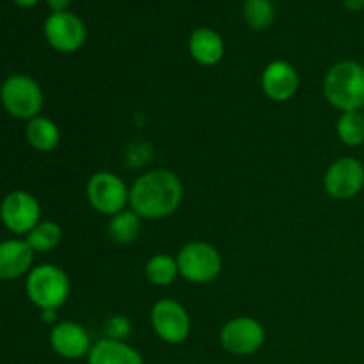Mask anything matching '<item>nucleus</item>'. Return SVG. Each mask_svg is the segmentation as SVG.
<instances>
[{
    "label": "nucleus",
    "instance_id": "obj_1",
    "mask_svg": "<svg viewBox=\"0 0 364 364\" xmlns=\"http://www.w3.org/2000/svg\"><path fill=\"white\" fill-rule=\"evenodd\" d=\"M183 201V183L169 169L141 174L130 188V208L141 219L159 220L173 215Z\"/></svg>",
    "mask_w": 364,
    "mask_h": 364
},
{
    "label": "nucleus",
    "instance_id": "obj_2",
    "mask_svg": "<svg viewBox=\"0 0 364 364\" xmlns=\"http://www.w3.org/2000/svg\"><path fill=\"white\" fill-rule=\"evenodd\" d=\"M323 96L341 112L364 109V66L358 60H340L323 77Z\"/></svg>",
    "mask_w": 364,
    "mask_h": 364
},
{
    "label": "nucleus",
    "instance_id": "obj_3",
    "mask_svg": "<svg viewBox=\"0 0 364 364\" xmlns=\"http://www.w3.org/2000/svg\"><path fill=\"white\" fill-rule=\"evenodd\" d=\"M25 290L32 304L38 306L41 311L45 309L57 311L60 306L66 304L70 297V277L59 267L45 263L28 272Z\"/></svg>",
    "mask_w": 364,
    "mask_h": 364
},
{
    "label": "nucleus",
    "instance_id": "obj_4",
    "mask_svg": "<svg viewBox=\"0 0 364 364\" xmlns=\"http://www.w3.org/2000/svg\"><path fill=\"white\" fill-rule=\"evenodd\" d=\"M176 262L180 276L196 284L212 283L223 270V256L205 240L187 242L178 252Z\"/></svg>",
    "mask_w": 364,
    "mask_h": 364
},
{
    "label": "nucleus",
    "instance_id": "obj_5",
    "mask_svg": "<svg viewBox=\"0 0 364 364\" xmlns=\"http://www.w3.org/2000/svg\"><path fill=\"white\" fill-rule=\"evenodd\" d=\"M0 102L7 114L16 119H34L43 107V91L34 78L13 75L0 87Z\"/></svg>",
    "mask_w": 364,
    "mask_h": 364
},
{
    "label": "nucleus",
    "instance_id": "obj_6",
    "mask_svg": "<svg viewBox=\"0 0 364 364\" xmlns=\"http://www.w3.org/2000/svg\"><path fill=\"white\" fill-rule=\"evenodd\" d=\"M87 201L102 215H116L130 205V188L117 174L100 171L89 178L85 185Z\"/></svg>",
    "mask_w": 364,
    "mask_h": 364
},
{
    "label": "nucleus",
    "instance_id": "obj_7",
    "mask_svg": "<svg viewBox=\"0 0 364 364\" xmlns=\"http://www.w3.org/2000/svg\"><path fill=\"white\" fill-rule=\"evenodd\" d=\"M153 331L162 341L169 345H180L191 334V316L180 302L173 299H162L149 313Z\"/></svg>",
    "mask_w": 364,
    "mask_h": 364
},
{
    "label": "nucleus",
    "instance_id": "obj_8",
    "mask_svg": "<svg viewBox=\"0 0 364 364\" xmlns=\"http://www.w3.org/2000/svg\"><path fill=\"white\" fill-rule=\"evenodd\" d=\"M220 345L233 355H251L265 343V327L251 316H238L224 323L219 334Z\"/></svg>",
    "mask_w": 364,
    "mask_h": 364
},
{
    "label": "nucleus",
    "instance_id": "obj_9",
    "mask_svg": "<svg viewBox=\"0 0 364 364\" xmlns=\"http://www.w3.org/2000/svg\"><path fill=\"white\" fill-rule=\"evenodd\" d=\"M4 226L16 235H28L41 223V206L38 199L25 191H14L0 205Z\"/></svg>",
    "mask_w": 364,
    "mask_h": 364
},
{
    "label": "nucleus",
    "instance_id": "obj_10",
    "mask_svg": "<svg viewBox=\"0 0 364 364\" xmlns=\"http://www.w3.org/2000/svg\"><path fill=\"white\" fill-rule=\"evenodd\" d=\"M323 187L327 194L338 201L355 198L364 187V166L352 156L336 160L326 171Z\"/></svg>",
    "mask_w": 364,
    "mask_h": 364
},
{
    "label": "nucleus",
    "instance_id": "obj_11",
    "mask_svg": "<svg viewBox=\"0 0 364 364\" xmlns=\"http://www.w3.org/2000/svg\"><path fill=\"white\" fill-rule=\"evenodd\" d=\"M46 41L52 48L63 53H73L84 46L87 32L85 25L77 14L64 11V13H52L45 21Z\"/></svg>",
    "mask_w": 364,
    "mask_h": 364
},
{
    "label": "nucleus",
    "instance_id": "obj_12",
    "mask_svg": "<svg viewBox=\"0 0 364 364\" xmlns=\"http://www.w3.org/2000/svg\"><path fill=\"white\" fill-rule=\"evenodd\" d=\"M301 77L287 60H272L262 73V89L272 102H290L299 91Z\"/></svg>",
    "mask_w": 364,
    "mask_h": 364
},
{
    "label": "nucleus",
    "instance_id": "obj_13",
    "mask_svg": "<svg viewBox=\"0 0 364 364\" xmlns=\"http://www.w3.org/2000/svg\"><path fill=\"white\" fill-rule=\"evenodd\" d=\"M50 345L64 359H80L91 350V338L77 322H59L50 331Z\"/></svg>",
    "mask_w": 364,
    "mask_h": 364
},
{
    "label": "nucleus",
    "instance_id": "obj_14",
    "mask_svg": "<svg viewBox=\"0 0 364 364\" xmlns=\"http://www.w3.org/2000/svg\"><path fill=\"white\" fill-rule=\"evenodd\" d=\"M34 251L25 240H6L0 244V281H13L31 272Z\"/></svg>",
    "mask_w": 364,
    "mask_h": 364
},
{
    "label": "nucleus",
    "instance_id": "obj_15",
    "mask_svg": "<svg viewBox=\"0 0 364 364\" xmlns=\"http://www.w3.org/2000/svg\"><path fill=\"white\" fill-rule=\"evenodd\" d=\"M87 364H144L142 355L123 340L105 338L91 347Z\"/></svg>",
    "mask_w": 364,
    "mask_h": 364
},
{
    "label": "nucleus",
    "instance_id": "obj_16",
    "mask_svg": "<svg viewBox=\"0 0 364 364\" xmlns=\"http://www.w3.org/2000/svg\"><path fill=\"white\" fill-rule=\"evenodd\" d=\"M188 50L192 59L201 66H215L224 57V39L212 28H196L188 39Z\"/></svg>",
    "mask_w": 364,
    "mask_h": 364
},
{
    "label": "nucleus",
    "instance_id": "obj_17",
    "mask_svg": "<svg viewBox=\"0 0 364 364\" xmlns=\"http://www.w3.org/2000/svg\"><path fill=\"white\" fill-rule=\"evenodd\" d=\"M25 135H27L28 144L41 153H48L52 151V149H55L60 141V134L57 124L53 123L52 119L43 116H38L34 117V119L28 121Z\"/></svg>",
    "mask_w": 364,
    "mask_h": 364
},
{
    "label": "nucleus",
    "instance_id": "obj_18",
    "mask_svg": "<svg viewBox=\"0 0 364 364\" xmlns=\"http://www.w3.org/2000/svg\"><path fill=\"white\" fill-rule=\"evenodd\" d=\"M110 240L119 245H128L137 240L141 233V217L134 210H123L110 217V223L107 226Z\"/></svg>",
    "mask_w": 364,
    "mask_h": 364
},
{
    "label": "nucleus",
    "instance_id": "obj_19",
    "mask_svg": "<svg viewBox=\"0 0 364 364\" xmlns=\"http://www.w3.org/2000/svg\"><path fill=\"white\" fill-rule=\"evenodd\" d=\"M178 276H180L178 262L176 258H171L169 255L159 252V255L151 256L146 263V277L155 287H169L176 281Z\"/></svg>",
    "mask_w": 364,
    "mask_h": 364
},
{
    "label": "nucleus",
    "instance_id": "obj_20",
    "mask_svg": "<svg viewBox=\"0 0 364 364\" xmlns=\"http://www.w3.org/2000/svg\"><path fill=\"white\" fill-rule=\"evenodd\" d=\"M336 132L340 141L350 148L364 144V112L352 110V112L341 114L338 117Z\"/></svg>",
    "mask_w": 364,
    "mask_h": 364
},
{
    "label": "nucleus",
    "instance_id": "obj_21",
    "mask_svg": "<svg viewBox=\"0 0 364 364\" xmlns=\"http://www.w3.org/2000/svg\"><path fill=\"white\" fill-rule=\"evenodd\" d=\"M63 240V230L57 223L41 220L31 233L27 235V244L34 252H46L55 249Z\"/></svg>",
    "mask_w": 364,
    "mask_h": 364
},
{
    "label": "nucleus",
    "instance_id": "obj_22",
    "mask_svg": "<svg viewBox=\"0 0 364 364\" xmlns=\"http://www.w3.org/2000/svg\"><path fill=\"white\" fill-rule=\"evenodd\" d=\"M244 20L252 31H263L274 20L272 0H245Z\"/></svg>",
    "mask_w": 364,
    "mask_h": 364
},
{
    "label": "nucleus",
    "instance_id": "obj_23",
    "mask_svg": "<svg viewBox=\"0 0 364 364\" xmlns=\"http://www.w3.org/2000/svg\"><path fill=\"white\" fill-rule=\"evenodd\" d=\"M53 13H64L70 7V0H46Z\"/></svg>",
    "mask_w": 364,
    "mask_h": 364
},
{
    "label": "nucleus",
    "instance_id": "obj_24",
    "mask_svg": "<svg viewBox=\"0 0 364 364\" xmlns=\"http://www.w3.org/2000/svg\"><path fill=\"white\" fill-rule=\"evenodd\" d=\"M343 4L348 11H361L364 7V0H343Z\"/></svg>",
    "mask_w": 364,
    "mask_h": 364
},
{
    "label": "nucleus",
    "instance_id": "obj_25",
    "mask_svg": "<svg viewBox=\"0 0 364 364\" xmlns=\"http://www.w3.org/2000/svg\"><path fill=\"white\" fill-rule=\"evenodd\" d=\"M41 318L45 320V322H55V311H52V309H45V311H41Z\"/></svg>",
    "mask_w": 364,
    "mask_h": 364
},
{
    "label": "nucleus",
    "instance_id": "obj_26",
    "mask_svg": "<svg viewBox=\"0 0 364 364\" xmlns=\"http://www.w3.org/2000/svg\"><path fill=\"white\" fill-rule=\"evenodd\" d=\"M36 2H38V0H14V4H18L20 7H31L34 6Z\"/></svg>",
    "mask_w": 364,
    "mask_h": 364
}]
</instances>
